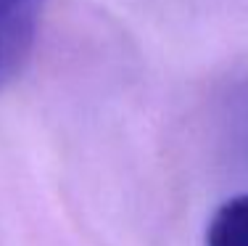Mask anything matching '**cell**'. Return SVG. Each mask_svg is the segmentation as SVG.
<instances>
[{
	"mask_svg": "<svg viewBox=\"0 0 248 246\" xmlns=\"http://www.w3.org/2000/svg\"><path fill=\"white\" fill-rule=\"evenodd\" d=\"M206 246H248V193L224 201L206 228Z\"/></svg>",
	"mask_w": 248,
	"mask_h": 246,
	"instance_id": "2",
	"label": "cell"
},
{
	"mask_svg": "<svg viewBox=\"0 0 248 246\" xmlns=\"http://www.w3.org/2000/svg\"><path fill=\"white\" fill-rule=\"evenodd\" d=\"M48 0H0V87L24 69Z\"/></svg>",
	"mask_w": 248,
	"mask_h": 246,
	"instance_id": "1",
	"label": "cell"
}]
</instances>
